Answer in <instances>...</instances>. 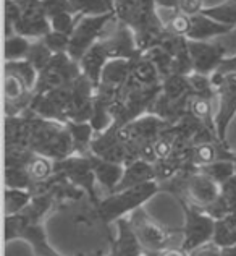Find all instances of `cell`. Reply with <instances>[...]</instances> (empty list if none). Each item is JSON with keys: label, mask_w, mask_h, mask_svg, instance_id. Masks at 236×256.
<instances>
[{"label": "cell", "mask_w": 236, "mask_h": 256, "mask_svg": "<svg viewBox=\"0 0 236 256\" xmlns=\"http://www.w3.org/2000/svg\"><path fill=\"white\" fill-rule=\"evenodd\" d=\"M29 150L52 160H62L75 154L73 138L66 125L57 120L44 118L36 112L32 116Z\"/></svg>", "instance_id": "6da1fadb"}, {"label": "cell", "mask_w": 236, "mask_h": 256, "mask_svg": "<svg viewBox=\"0 0 236 256\" xmlns=\"http://www.w3.org/2000/svg\"><path fill=\"white\" fill-rule=\"evenodd\" d=\"M162 192L160 184L156 180L146 182L136 186L126 188V190L113 192L109 193L107 196L100 200V203L94 208L96 210L97 220L102 224L109 226L112 222H115L120 218L130 216L133 211L143 208L144 203H147L152 196Z\"/></svg>", "instance_id": "7a4b0ae2"}, {"label": "cell", "mask_w": 236, "mask_h": 256, "mask_svg": "<svg viewBox=\"0 0 236 256\" xmlns=\"http://www.w3.org/2000/svg\"><path fill=\"white\" fill-rule=\"evenodd\" d=\"M162 92V83L154 86H143L130 78L118 91L115 100L110 107L113 125L125 126L138 117L149 112V107Z\"/></svg>", "instance_id": "3957f363"}, {"label": "cell", "mask_w": 236, "mask_h": 256, "mask_svg": "<svg viewBox=\"0 0 236 256\" xmlns=\"http://www.w3.org/2000/svg\"><path fill=\"white\" fill-rule=\"evenodd\" d=\"M128 218H130L131 226L134 230H136L141 244L144 246L146 256L160 253L173 246L181 248V240H183L181 228L173 230V228H167L164 226H160L159 222L154 220L151 216L143 210V208L133 211Z\"/></svg>", "instance_id": "277c9868"}, {"label": "cell", "mask_w": 236, "mask_h": 256, "mask_svg": "<svg viewBox=\"0 0 236 256\" xmlns=\"http://www.w3.org/2000/svg\"><path fill=\"white\" fill-rule=\"evenodd\" d=\"M175 200H177V203L180 204L185 216V224L181 227V234H183L181 248L186 253H191L196 248L212 242L217 219H214L211 214H207L201 208L191 204L185 198H175Z\"/></svg>", "instance_id": "5b68a950"}, {"label": "cell", "mask_w": 236, "mask_h": 256, "mask_svg": "<svg viewBox=\"0 0 236 256\" xmlns=\"http://www.w3.org/2000/svg\"><path fill=\"white\" fill-rule=\"evenodd\" d=\"M53 172L62 174L71 184H75L81 190H84L87 194V201L94 208L100 203L102 198L97 194V180L96 175H94L89 154H86V156H83V154H71V156L62 160H53Z\"/></svg>", "instance_id": "8992f818"}, {"label": "cell", "mask_w": 236, "mask_h": 256, "mask_svg": "<svg viewBox=\"0 0 236 256\" xmlns=\"http://www.w3.org/2000/svg\"><path fill=\"white\" fill-rule=\"evenodd\" d=\"M212 82L217 90V136L220 143L228 144L227 132L236 116V73H214Z\"/></svg>", "instance_id": "52a82bcc"}, {"label": "cell", "mask_w": 236, "mask_h": 256, "mask_svg": "<svg viewBox=\"0 0 236 256\" xmlns=\"http://www.w3.org/2000/svg\"><path fill=\"white\" fill-rule=\"evenodd\" d=\"M115 12L105 13V15H96V16H83L78 22L75 31L70 38V47H68V56L76 60L83 58V56L96 44L97 41L102 39L105 34L107 24L112 23L115 20Z\"/></svg>", "instance_id": "ba28073f"}, {"label": "cell", "mask_w": 236, "mask_h": 256, "mask_svg": "<svg viewBox=\"0 0 236 256\" xmlns=\"http://www.w3.org/2000/svg\"><path fill=\"white\" fill-rule=\"evenodd\" d=\"M79 75H81V66L76 60H73L68 56V52L53 54L49 65L42 72H39L34 94H44L47 91L70 84Z\"/></svg>", "instance_id": "9c48e42d"}, {"label": "cell", "mask_w": 236, "mask_h": 256, "mask_svg": "<svg viewBox=\"0 0 236 256\" xmlns=\"http://www.w3.org/2000/svg\"><path fill=\"white\" fill-rule=\"evenodd\" d=\"M91 152L100 159L112 160L126 166L130 162V150L125 138L121 136L120 126L112 125L105 132L96 133L91 143Z\"/></svg>", "instance_id": "30bf717a"}, {"label": "cell", "mask_w": 236, "mask_h": 256, "mask_svg": "<svg viewBox=\"0 0 236 256\" xmlns=\"http://www.w3.org/2000/svg\"><path fill=\"white\" fill-rule=\"evenodd\" d=\"M100 42L104 44L107 54L112 58H125V60H136L143 56L139 50L134 31L126 23L115 18V28L109 34H104Z\"/></svg>", "instance_id": "8fae6325"}, {"label": "cell", "mask_w": 236, "mask_h": 256, "mask_svg": "<svg viewBox=\"0 0 236 256\" xmlns=\"http://www.w3.org/2000/svg\"><path fill=\"white\" fill-rule=\"evenodd\" d=\"M172 124L167 120L160 118L154 114H144V116L138 117L133 122L126 124L120 128L121 136L125 138L128 143H156V140L164 133Z\"/></svg>", "instance_id": "7c38bea8"}, {"label": "cell", "mask_w": 236, "mask_h": 256, "mask_svg": "<svg viewBox=\"0 0 236 256\" xmlns=\"http://www.w3.org/2000/svg\"><path fill=\"white\" fill-rule=\"evenodd\" d=\"M193 68L202 75H214L227 58V47L209 41H191L188 39Z\"/></svg>", "instance_id": "4fadbf2b"}, {"label": "cell", "mask_w": 236, "mask_h": 256, "mask_svg": "<svg viewBox=\"0 0 236 256\" xmlns=\"http://www.w3.org/2000/svg\"><path fill=\"white\" fill-rule=\"evenodd\" d=\"M117 237H110V253L117 256H146L144 246L141 244L136 230L131 226L128 216L120 218L115 222Z\"/></svg>", "instance_id": "5bb4252c"}, {"label": "cell", "mask_w": 236, "mask_h": 256, "mask_svg": "<svg viewBox=\"0 0 236 256\" xmlns=\"http://www.w3.org/2000/svg\"><path fill=\"white\" fill-rule=\"evenodd\" d=\"M233 30L235 28L232 24L222 23L219 20H215L201 12V13H196V15H191V24H190V31H188L186 38L191 39V41H209V39H212V38L228 34V32H232Z\"/></svg>", "instance_id": "9a60e30c"}, {"label": "cell", "mask_w": 236, "mask_h": 256, "mask_svg": "<svg viewBox=\"0 0 236 256\" xmlns=\"http://www.w3.org/2000/svg\"><path fill=\"white\" fill-rule=\"evenodd\" d=\"M109 60H110L109 54H107L104 44L100 41L94 44L91 49L84 54L83 58L79 60L81 73H83L86 78L91 80L92 84L96 86V90L100 83V76H102V72Z\"/></svg>", "instance_id": "2e32d148"}, {"label": "cell", "mask_w": 236, "mask_h": 256, "mask_svg": "<svg viewBox=\"0 0 236 256\" xmlns=\"http://www.w3.org/2000/svg\"><path fill=\"white\" fill-rule=\"evenodd\" d=\"M89 158H91L92 169H94V175H96L97 184L104 188L107 194L113 193L117 185L120 184L121 177H123L125 166L118 164V162H112V160L100 159L97 156H94L92 152H89Z\"/></svg>", "instance_id": "e0dca14e"}, {"label": "cell", "mask_w": 236, "mask_h": 256, "mask_svg": "<svg viewBox=\"0 0 236 256\" xmlns=\"http://www.w3.org/2000/svg\"><path fill=\"white\" fill-rule=\"evenodd\" d=\"M134 60H125V58H112L107 62L105 68L100 76L99 86H104L107 90L120 91L125 86V83L131 78Z\"/></svg>", "instance_id": "ac0fdd59"}, {"label": "cell", "mask_w": 236, "mask_h": 256, "mask_svg": "<svg viewBox=\"0 0 236 256\" xmlns=\"http://www.w3.org/2000/svg\"><path fill=\"white\" fill-rule=\"evenodd\" d=\"M152 180H156V169H154V164L147 162V160H143V159L133 160V162L125 166L123 177H121L120 184L117 185L115 192L126 190V188L136 186V185L146 184V182H152Z\"/></svg>", "instance_id": "d6986e66"}, {"label": "cell", "mask_w": 236, "mask_h": 256, "mask_svg": "<svg viewBox=\"0 0 236 256\" xmlns=\"http://www.w3.org/2000/svg\"><path fill=\"white\" fill-rule=\"evenodd\" d=\"M190 98L173 100V99H168L164 92H160L156 98V100L152 102V106L149 107V112L147 114L159 116L160 118H164L168 124L173 125L188 112V100H190Z\"/></svg>", "instance_id": "ffe728a7"}, {"label": "cell", "mask_w": 236, "mask_h": 256, "mask_svg": "<svg viewBox=\"0 0 236 256\" xmlns=\"http://www.w3.org/2000/svg\"><path fill=\"white\" fill-rule=\"evenodd\" d=\"M65 125L71 133L75 154H83V156L89 154L92 138L96 134V130L92 128L91 122H73V120H70Z\"/></svg>", "instance_id": "44dd1931"}, {"label": "cell", "mask_w": 236, "mask_h": 256, "mask_svg": "<svg viewBox=\"0 0 236 256\" xmlns=\"http://www.w3.org/2000/svg\"><path fill=\"white\" fill-rule=\"evenodd\" d=\"M131 78L143 86H154L162 83V75L157 70V66L144 56H141L133 62Z\"/></svg>", "instance_id": "7402d4cb"}, {"label": "cell", "mask_w": 236, "mask_h": 256, "mask_svg": "<svg viewBox=\"0 0 236 256\" xmlns=\"http://www.w3.org/2000/svg\"><path fill=\"white\" fill-rule=\"evenodd\" d=\"M198 169L206 174L207 177H211L214 182H217L219 185H224L225 182H228L230 178H233L236 175V166L235 160L232 158H222L214 160V162L198 167Z\"/></svg>", "instance_id": "603a6c76"}, {"label": "cell", "mask_w": 236, "mask_h": 256, "mask_svg": "<svg viewBox=\"0 0 236 256\" xmlns=\"http://www.w3.org/2000/svg\"><path fill=\"white\" fill-rule=\"evenodd\" d=\"M162 92L168 99L180 100L193 96L188 75H168L162 80Z\"/></svg>", "instance_id": "cb8c5ba5"}, {"label": "cell", "mask_w": 236, "mask_h": 256, "mask_svg": "<svg viewBox=\"0 0 236 256\" xmlns=\"http://www.w3.org/2000/svg\"><path fill=\"white\" fill-rule=\"evenodd\" d=\"M212 242H215L220 248L236 245V211L222 219H217Z\"/></svg>", "instance_id": "d4e9b609"}, {"label": "cell", "mask_w": 236, "mask_h": 256, "mask_svg": "<svg viewBox=\"0 0 236 256\" xmlns=\"http://www.w3.org/2000/svg\"><path fill=\"white\" fill-rule=\"evenodd\" d=\"M34 193L24 188H8L5 186V216H13L21 212L31 203Z\"/></svg>", "instance_id": "484cf974"}, {"label": "cell", "mask_w": 236, "mask_h": 256, "mask_svg": "<svg viewBox=\"0 0 236 256\" xmlns=\"http://www.w3.org/2000/svg\"><path fill=\"white\" fill-rule=\"evenodd\" d=\"M188 112L198 117L202 124L209 126L211 130L217 133V126H215V116L212 114V100L199 96H191L188 100Z\"/></svg>", "instance_id": "4316f807"}, {"label": "cell", "mask_w": 236, "mask_h": 256, "mask_svg": "<svg viewBox=\"0 0 236 256\" xmlns=\"http://www.w3.org/2000/svg\"><path fill=\"white\" fill-rule=\"evenodd\" d=\"M76 13L83 16H96L115 12V0H70Z\"/></svg>", "instance_id": "83f0119b"}, {"label": "cell", "mask_w": 236, "mask_h": 256, "mask_svg": "<svg viewBox=\"0 0 236 256\" xmlns=\"http://www.w3.org/2000/svg\"><path fill=\"white\" fill-rule=\"evenodd\" d=\"M31 39L21 36V34H11L5 38V46H3V57L5 62H13V60H23L26 58L31 47Z\"/></svg>", "instance_id": "f1b7e54d"}, {"label": "cell", "mask_w": 236, "mask_h": 256, "mask_svg": "<svg viewBox=\"0 0 236 256\" xmlns=\"http://www.w3.org/2000/svg\"><path fill=\"white\" fill-rule=\"evenodd\" d=\"M34 180L28 172V166H10L5 167V186L8 188H24L31 190L34 188Z\"/></svg>", "instance_id": "f546056e"}, {"label": "cell", "mask_w": 236, "mask_h": 256, "mask_svg": "<svg viewBox=\"0 0 236 256\" xmlns=\"http://www.w3.org/2000/svg\"><path fill=\"white\" fill-rule=\"evenodd\" d=\"M188 80H190L193 96L206 98L211 100L217 99V90H215V84L212 82V75H202V73L193 72L188 75Z\"/></svg>", "instance_id": "4dcf8cb0"}, {"label": "cell", "mask_w": 236, "mask_h": 256, "mask_svg": "<svg viewBox=\"0 0 236 256\" xmlns=\"http://www.w3.org/2000/svg\"><path fill=\"white\" fill-rule=\"evenodd\" d=\"M28 172L31 175V178L34 180V184L44 182L53 175V160L42 156V154L32 152V156L28 162Z\"/></svg>", "instance_id": "1f68e13d"}, {"label": "cell", "mask_w": 236, "mask_h": 256, "mask_svg": "<svg viewBox=\"0 0 236 256\" xmlns=\"http://www.w3.org/2000/svg\"><path fill=\"white\" fill-rule=\"evenodd\" d=\"M5 72L15 73L16 76H19V78L23 80L29 90L34 91L39 72L26 58H23V60H13V62H5Z\"/></svg>", "instance_id": "d6a6232c"}, {"label": "cell", "mask_w": 236, "mask_h": 256, "mask_svg": "<svg viewBox=\"0 0 236 256\" xmlns=\"http://www.w3.org/2000/svg\"><path fill=\"white\" fill-rule=\"evenodd\" d=\"M52 57H53V52L47 47V44L42 41V39H34V41L31 42L26 60H28L37 72H42L45 66L49 65Z\"/></svg>", "instance_id": "836d02e7"}, {"label": "cell", "mask_w": 236, "mask_h": 256, "mask_svg": "<svg viewBox=\"0 0 236 256\" xmlns=\"http://www.w3.org/2000/svg\"><path fill=\"white\" fill-rule=\"evenodd\" d=\"M143 56L147 57L151 62L157 66V70L160 72L162 80L165 76L172 75V66H173V57L168 54L162 46H154L151 49H147L143 52Z\"/></svg>", "instance_id": "e575fe53"}, {"label": "cell", "mask_w": 236, "mask_h": 256, "mask_svg": "<svg viewBox=\"0 0 236 256\" xmlns=\"http://www.w3.org/2000/svg\"><path fill=\"white\" fill-rule=\"evenodd\" d=\"M202 13L219 20L222 23L232 24L236 28V0H225L224 4L214 5V6H206Z\"/></svg>", "instance_id": "d590c367"}, {"label": "cell", "mask_w": 236, "mask_h": 256, "mask_svg": "<svg viewBox=\"0 0 236 256\" xmlns=\"http://www.w3.org/2000/svg\"><path fill=\"white\" fill-rule=\"evenodd\" d=\"M81 18L83 15H79V13H60V15L50 18V26L53 31H60L71 36Z\"/></svg>", "instance_id": "8d00e7d4"}, {"label": "cell", "mask_w": 236, "mask_h": 256, "mask_svg": "<svg viewBox=\"0 0 236 256\" xmlns=\"http://www.w3.org/2000/svg\"><path fill=\"white\" fill-rule=\"evenodd\" d=\"M172 15L168 18V22L165 23L167 30L173 32V34H180V36H185L188 34L190 31V24H191V16L186 15V13L180 12V10H170Z\"/></svg>", "instance_id": "74e56055"}, {"label": "cell", "mask_w": 236, "mask_h": 256, "mask_svg": "<svg viewBox=\"0 0 236 256\" xmlns=\"http://www.w3.org/2000/svg\"><path fill=\"white\" fill-rule=\"evenodd\" d=\"M70 38H71L70 34L50 30L44 38H40V39L47 44V47H49L53 54H63V52H68Z\"/></svg>", "instance_id": "f35d334b"}, {"label": "cell", "mask_w": 236, "mask_h": 256, "mask_svg": "<svg viewBox=\"0 0 236 256\" xmlns=\"http://www.w3.org/2000/svg\"><path fill=\"white\" fill-rule=\"evenodd\" d=\"M47 18H53L60 13H76L70 0H42Z\"/></svg>", "instance_id": "ab89813d"}, {"label": "cell", "mask_w": 236, "mask_h": 256, "mask_svg": "<svg viewBox=\"0 0 236 256\" xmlns=\"http://www.w3.org/2000/svg\"><path fill=\"white\" fill-rule=\"evenodd\" d=\"M204 0H180L178 10L186 13V15H196V13H201L204 10Z\"/></svg>", "instance_id": "60d3db41"}, {"label": "cell", "mask_w": 236, "mask_h": 256, "mask_svg": "<svg viewBox=\"0 0 236 256\" xmlns=\"http://www.w3.org/2000/svg\"><path fill=\"white\" fill-rule=\"evenodd\" d=\"M215 73H236V56L227 57Z\"/></svg>", "instance_id": "b9f144b4"}, {"label": "cell", "mask_w": 236, "mask_h": 256, "mask_svg": "<svg viewBox=\"0 0 236 256\" xmlns=\"http://www.w3.org/2000/svg\"><path fill=\"white\" fill-rule=\"evenodd\" d=\"M149 256H190V253H186L183 248H180V246H173V248H168V250H164L160 253H154Z\"/></svg>", "instance_id": "7bdbcfd3"}, {"label": "cell", "mask_w": 236, "mask_h": 256, "mask_svg": "<svg viewBox=\"0 0 236 256\" xmlns=\"http://www.w3.org/2000/svg\"><path fill=\"white\" fill-rule=\"evenodd\" d=\"M159 8H167V10H178L180 0H156Z\"/></svg>", "instance_id": "ee69618b"}, {"label": "cell", "mask_w": 236, "mask_h": 256, "mask_svg": "<svg viewBox=\"0 0 236 256\" xmlns=\"http://www.w3.org/2000/svg\"><path fill=\"white\" fill-rule=\"evenodd\" d=\"M94 256H109V254H104L100 250H97V252H96V254H94Z\"/></svg>", "instance_id": "f6af8a7d"}, {"label": "cell", "mask_w": 236, "mask_h": 256, "mask_svg": "<svg viewBox=\"0 0 236 256\" xmlns=\"http://www.w3.org/2000/svg\"><path fill=\"white\" fill-rule=\"evenodd\" d=\"M232 159L235 160V166H236V152H232Z\"/></svg>", "instance_id": "bcb514c9"}, {"label": "cell", "mask_w": 236, "mask_h": 256, "mask_svg": "<svg viewBox=\"0 0 236 256\" xmlns=\"http://www.w3.org/2000/svg\"><path fill=\"white\" fill-rule=\"evenodd\" d=\"M75 256H86V254H84V253H81V252H79V253H76Z\"/></svg>", "instance_id": "7dc6e473"}]
</instances>
